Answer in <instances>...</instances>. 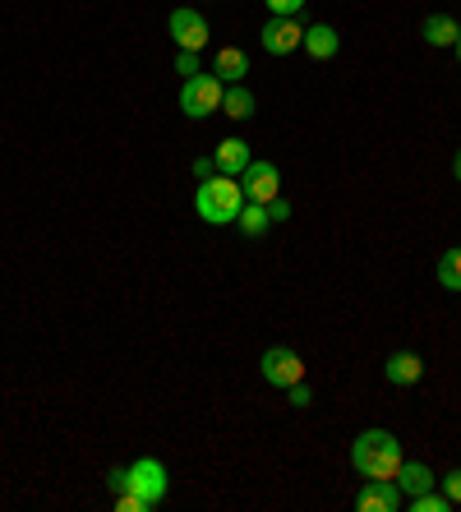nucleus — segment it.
Instances as JSON below:
<instances>
[{
  "label": "nucleus",
  "mask_w": 461,
  "mask_h": 512,
  "mask_svg": "<svg viewBox=\"0 0 461 512\" xmlns=\"http://www.w3.org/2000/svg\"><path fill=\"white\" fill-rule=\"evenodd\" d=\"M402 462H406V457H402V443H397V434H388V429H365V434H355V443H351L355 476H365V480H392Z\"/></svg>",
  "instance_id": "1"
},
{
  "label": "nucleus",
  "mask_w": 461,
  "mask_h": 512,
  "mask_svg": "<svg viewBox=\"0 0 461 512\" xmlns=\"http://www.w3.org/2000/svg\"><path fill=\"white\" fill-rule=\"evenodd\" d=\"M245 208V190H240V176H208L199 180V190H194V213L208 222V227H231Z\"/></svg>",
  "instance_id": "2"
},
{
  "label": "nucleus",
  "mask_w": 461,
  "mask_h": 512,
  "mask_svg": "<svg viewBox=\"0 0 461 512\" xmlns=\"http://www.w3.org/2000/svg\"><path fill=\"white\" fill-rule=\"evenodd\" d=\"M222 93H226V84L217 74H194V79H185V88H180V111L190 120H208L222 111Z\"/></svg>",
  "instance_id": "3"
},
{
  "label": "nucleus",
  "mask_w": 461,
  "mask_h": 512,
  "mask_svg": "<svg viewBox=\"0 0 461 512\" xmlns=\"http://www.w3.org/2000/svg\"><path fill=\"white\" fill-rule=\"evenodd\" d=\"M125 489H134L143 503H162L166 499V466L157 457H139L134 466H125Z\"/></svg>",
  "instance_id": "4"
},
{
  "label": "nucleus",
  "mask_w": 461,
  "mask_h": 512,
  "mask_svg": "<svg viewBox=\"0 0 461 512\" xmlns=\"http://www.w3.org/2000/svg\"><path fill=\"white\" fill-rule=\"evenodd\" d=\"M259 374L272 383V388H291V383L305 379V360H300L291 346H268L259 356Z\"/></svg>",
  "instance_id": "5"
},
{
  "label": "nucleus",
  "mask_w": 461,
  "mask_h": 512,
  "mask_svg": "<svg viewBox=\"0 0 461 512\" xmlns=\"http://www.w3.org/2000/svg\"><path fill=\"white\" fill-rule=\"evenodd\" d=\"M166 33L176 37L180 51H203V47H208V19H203L199 10H190V5L171 10V19H166Z\"/></svg>",
  "instance_id": "6"
},
{
  "label": "nucleus",
  "mask_w": 461,
  "mask_h": 512,
  "mask_svg": "<svg viewBox=\"0 0 461 512\" xmlns=\"http://www.w3.org/2000/svg\"><path fill=\"white\" fill-rule=\"evenodd\" d=\"M240 190H245L249 203H272L282 194V171L272 167V162H259V157H254L245 167V176H240Z\"/></svg>",
  "instance_id": "7"
},
{
  "label": "nucleus",
  "mask_w": 461,
  "mask_h": 512,
  "mask_svg": "<svg viewBox=\"0 0 461 512\" xmlns=\"http://www.w3.org/2000/svg\"><path fill=\"white\" fill-rule=\"evenodd\" d=\"M259 42L268 56H291V51H300V42H305V28H300L296 19H268Z\"/></svg>",
  "instance_id": "8"
},
{
  "label": "nucleus",
  "mask_w": 461,
  "mask_h": 512,
  "mask_svg": "<svg viewBox=\"0 0 461 512\" xmlns=\"http://www.w3.org/2000/svg\"><path fill=\"white\" fill-rule=\"evenodd\" d=\"M402 489L397 480H365V489L355 494V512H397L402 508Z\"/></svg>",
  "instance_id": "9"
},
{
  "label": "nucleus",
  "mask_w": 461,
  "mask_h": 512,
  "mask_svg": "<svg viewBox=\"0 0 461 512\" xmlns=\"http://www.w3.org/2000/svg\"><path fill=\"white\" fill-rule=\"evenodd\" d=\"M383 379L392 388H415V383L425 379V360L415 356V351H392L388 365H383Z\"/></svg>",
  "instance_id": "10"
},
{
  "label": "nucleus",
  "mask_w": 461,
  "mask_h": 512,
  "mask_svg": "<svg viewBox=\"0 0 461 512\" xmlns=\"http://www.w3.org/2000/svg\"><path fill=\"white\" fill-rule=\"evenodd\" d=\"M213 162L222 176H245V167L254 162V153H249V143L245 139H222L213 148Z\"/></svg>",
  "instance_id": "11"
},
{
  "label": "nucleus",
  "mask_w": 461,
  "mask_h": 512,
  "mask_svg": "<svg viewBox=\"0 0 461 512\" xmlns=\"http://www.w3.org/2000/svg\"><path fill=\"white\" fill-rule=\"evenodd\" d=\"M300 47H305V56H314V60H332L337 51H342V37H337L332 24H309Z\"/></svg>",
  "instance_id": "12"
},
{
  "label": "nucleus",
  "mask_w": 461,
  "mask_h": 512,
  "mask_svg": "<svg viewBox=\"0 0 461 512\" xmlns=\"http://www.w3.org/2000/svg\"><path fill=\"white\" fill-rule=\"evenodd\" d=\"M392 480H397V489H402L406 499H415V494H425V489H434V485H438L434 471H429L425 462H402Z\"/></svg>",
  "instance_id": "13"
},
{
  "label": "nucleus",
  "mask_w": 461,
  "mask_h": 512,
  "mask_svg": "<svg viewBox=\"0 0 461 512\" xmlns=\"http://www.w3.org/2000/svg\"><path fill=\"white\" fill-rule=\"evenodd\" d=\"M420 37H425L429 47H457L461 37V24L452 19V14H429L425 28H420Z\"/></svg>",
  "instance_id": "14"
},
{
  "label": "nucleus",
  "mask_w": 461,
  "mask_h": 512,
  "mask_svg": "<svg viewBox=\"0 0 461 512\" xmlns=\"http://www.w3.org/2000/svg\"><path fill=\"white\" fill-rule=\"evenodd\" d=\"M213 74L222 79V84H240V79L249 74V56L240 47H222L217 60H213Z\"/></svg>",
  "instance_id": "15"
},
{
  "label": "nucleus",
  "mask_w": 461,
  "mask_h": 512,
  "mask_svg": "<svg viewBox=\"0 0 461 512\" xmlns=\"http://www.w3.org/2000/svg\"><path fill=\"white\" fill-rule=\"evenodd\" d=\"M254 107H259V97L249 93L245 84H226V93H222V116L249 120V116H254Z\"/></svg>",
  "instance_id": "16"
},
{
  "label": "nucleus",
  "mask_w": 461,
  "mask_h": 512,
  "mask_svg": "<svg viewBox=\"0 0 461 512\" xmlns=\"http://www.w3.org/2000/svg\"><path fill=\"white\" fill-rule=\"evenodd\" d=\"M236 227L245 231V236H263V231L272 227L268 203H249V199H245V208H240V217H236Z\"/></svg>",
  "instance_id": "17"
},
{
  "label": "nucleus",
  "mask_w": 461,
  "mask_h": 512,
  "mask_svg": "<svg viewBox=\"0 0 461 512\" xmlns=\"http://www.w3.org/2000/svg\"><path fill=\"white\" fill-rule=\"evenodd\" d=\"M438 286H448V291H461V245L438 259Z\"/></svg>",
  "instance_id": "18"
},
{
  "label": "nucleus",
  "mask_w": 461,
  "mask_h": 512,
  "mask_svg": "<svg viewBox=\"0 0 461 512\" xmlns=\"http://www.w3.org/2000/svg\"><path fill=\"white\" fill-rule=\"evenodd\" d=\"M411 508L415 512H448L452 499H448V494H434V489H425V494H415V499H411Z\"/></svg>",
  "instance_id": "19"
},
{
  "label": "nucleus",
  "mask_w": 461,
  "mask_h": 512,
  "mask_svg": "<svg viewBox=\"0 0 461 512\" xmlns=\"http://www.w3.org/2000/svg\"><path fill=\"white\" fill-rule=\"evenodd\" d=\"M263 5H268L272 19H296V14L305 10V0H263Z\"/></svg>",
  "instance_id": "20"
},
{
  "label": "nucleus",
  "mask_w": 461,
  "mask_h": 512,
  "mask_svg": "<svg viewBox=\"0 0 461 512\" xmlns=\"http://www.w3.org/2000/svg\"><path fill=\"white\" fill-rule=\"evenodd\" d=\"M148 508H153V503H143L134 489H120L116 494V512H148Z\"/></svg>",
  "instance_id": "21"
},
{
  "label": "nucleus",
  "mask_w": 461,
  "mask_h": 512,
  "mask_svg": "<svg viewBox=\"0 0 461 512\" xmlns=\"http://www.w3.org/2000/svg\"><path fill=\"white\" fill-rule=\"evenodd\" d=\"M176 70L185 74V79H194V74H203V70H199V51H176Z\"/></svg>",
  "instance_id": "22"
},
{
  "label": "nucleus",
  "mask_w": 461,
  "mask_h": 512,
  "mask_svg": "<svg viewBox=\"0 0 461 512\" xmlns=\"http://www.w3.org/2000/svg\"><path fill=\"white\" fill-rule=\"evenodd\" d=\"M438 485H443V494H448L452 503H461V466H457V471H448V476L438 480Z\"/></svg>",
  "instance_id": "23"
},
{
  "label": "nucleus",
  "mask_w": 461,
  "mask_h": 512,
  "mask_svg": "<svg viewBox=\"0 0 461 512\" xmlns=\"http://www.w3.org/2000/svg\"><path fill=\"white\" fill-rule=\"evenodd\" d=\"M268 217H272V227H277V222H286V217H291V203H286L282 194H277V199L268 203Z\"/></svg>",
  "instance_id": "24"
},
{
  "label": "nucleus",
  "mask_w": 461,
  "mask_h": 512,
  "mask_svg": "<svg viewBox=\"0 0 461 512\" xmlns=\"http://www.w3.org/2000/svg\"><path fill=\"white\" fill-rule=\"evenodd\" d=\"M286 397H291V406H300V411H305V406H309V388H305V379L291 383V388H286Z\"/></svg>",
  "instance_id": "25"
},
{
  "label": "nucleus",
  "mask_w": 461,
  "mask_h": 512,
  "mask_svg": "<svg viewBox=\"0 0 461 512\" xmlns=\"http://www.w3.org/2000/svg\"><path fill=\"white\" fill-rule=\"evenodd\" d=\"M194 176H199V180L217 176V162H213V153H208V157H194Z\"/></svg>",
  "instance_id": "26"
},
{
  "label": "nucleus",
  "mask_w": 461,
  "mask_h": 512,
  "mask_svg": "<svg viewBox=\"0 0 461 512\" xmlns=\"http://www.w3.org/2000/svg\"><path fill=\"white\" fill-rule=\"evenodd\" d=\"M107 485H111V494H120V489H125V471H111Z\"/></svg>",
  "instance_id": "27"
},
{
  "label": "nucleus",
  "mask_w": 461,
  "mask_h": 512,
  "mask_svg": "<svg viewBox=\"0 0 461 512\" xmlns=\"http://www.w3.org/2000/svg\"><path fill=\"white\" fill-rule=\"evenodd\" d=\"M452 176H457V185H461V148L452 153Z\"/></svg>",
  "instance_id": "28"
},
{
  "label": "nucleus",
  "mask_w": 461,
  "mask_h": 512,
  "mask_svg": "<svg viewBox=\"0 0 461 512\" xmlns=\"http://www.w3.org/2000/svg\"><path fill=\"white\" fill-rule=\"evenodd\" d=\"M452 51H457V65H461V37H457V47H452Z\"/></svg>",
  "instance_id": "29"
}]
</instances>
